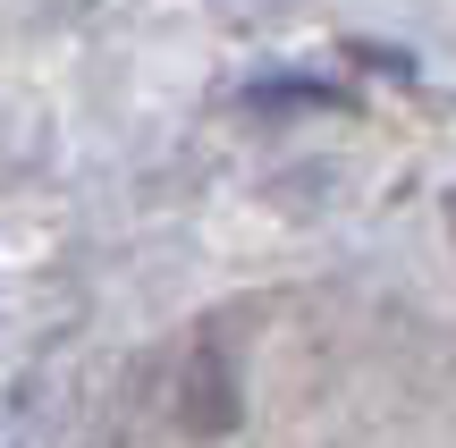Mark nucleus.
<instances>
[{
    "instance_id": "f257e3e1",
    "label": "nucleus",
    "mask_w": 456,
    "mask_h": 448,
    "mask_svg": "<svg viewBox=\"0 0 456 448\" xmlns=\"http://www.w3.org/2000/svg\"><path fill=\"white\" fill-rule=\"evenodd\" d=\"M237 372H228V347L220 338H203L195 347V364H186V381H178V423L195 440H220V432H237Z\"/></svg>"
},
{
    "instance_id": "f03ea898",
    "label": "nucleus",
    "mask_w": 456,
    "mask_h": 448,
    "mask_svg": "<svg viewBox=\"0 0 456 448\" xmlns=\"http://www.w3.org/2000/svg\"><path fill=\"white\" fill-rule=\"evenodd\" d=\"M245 102H254V110H279V102H338V85H296V77H279V85H245Z\"/></svg>"
}]
</instances>
